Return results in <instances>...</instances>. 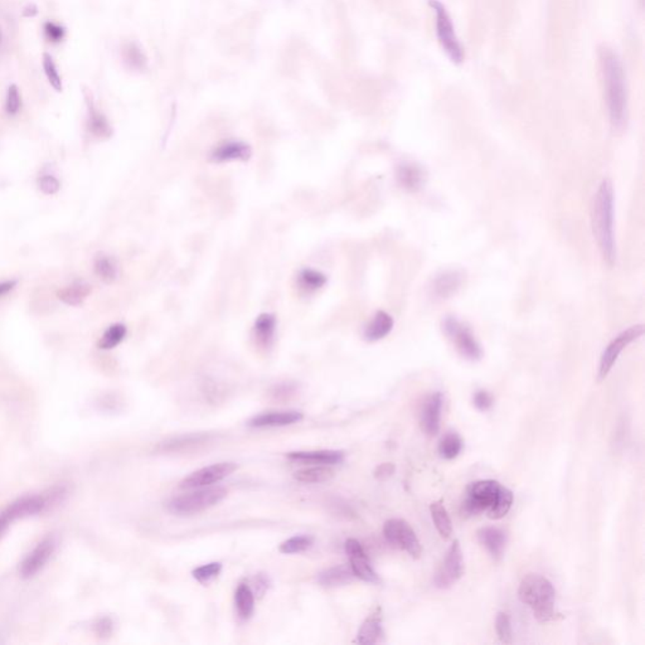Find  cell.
I'll use <instances>...</instances> for the list:
<instances>
[{"mask_svg":"<svg viewBox=\"0 0 645 645\" xmlns=\"http://www.w3.org/2000/svg\"><path fill=\"white\" fill-rule=\"evenodd\" d=\"M610 122L615 130H623L627 119V79L619 56L603 47L599 52Z\"/></svg>","mask_w":645,"mask_h":645,"instance_id":"1","label":"cell"},{"mask_svg":"<svg viewBox=\"0 0 645 645\" xmlns=\"http://www.w3.org/2000/svg\"><path fill=\"white\" fill-rule=\"evenodd\" d=\"M513 500L511 489L502 486L500 481H478L471 483L467 489L462 512L467 517L487 513L488 517L497 521L511 511Z\"/></svg>","mask_w":645,"mask_h":645,"instance_id":"2","label":"cell"},{"mask_svg":"<svg viewBox=\"0 0 645 645\" xmlns=\"http://www.w3.org/2000/svg\"><path fill=\"white\" fill-rule=\"evenodd\" d=\"M592 231L604 260L614 265L616 259L614 235V188L609 179H605L597 189L592 206Z\"/></svg>","mask_w":645,"mask_h":645,"instance_id":"3","label":"cell"},{"mask_svg":"<svg viewBox=\"0 0 645 645\" xmlns=\"http://www.w3.org/2000/svg\"><path fill=\"white\" fill-rule=\"evenodd\" d=\"M518 597L522 603L530 606L537 620L547 623L557 618L554 610L556 591L552 582L545 576L537 573L527 575L521 581Z\"/></svg>","mask_w":645,"mask_h":645,"instance_id":"4","label":"cell"},{"mask_svg":"<svg viewBox=\"0 0 645 645\" xmlns=\"http://www.w3.org/2000/svg\"><path fill=\"white\" fill-rule=\"evenodd\" d=\"M223 487L202 488L195 492L174 497L167 503V509L176 516H193L212 508L227 497Z\"/></svg>","mask_w":645,"mask_h":645,"instance_id":"5","label":"cell"},{"mask_svg":"<svg viewBox=\"0 0 645 645\" xmlns=\"http://www.w3.org/2000/svg\"><path fill=\"white\" fill-rule=\"evenodd\" d=\"M430 4L435 12V25L438 42L451 61L454 63H462L464 61V49L457 39L449 13L438 0H431Z\"/></svg>","mask_w":645,"mask_h":645,"instance_id":"6","label":"cell"},{"mask_svg":"<svg viewBox=\"0 0 645 645\" xmlns=\"http://www.w3.org/2000/svg\"><path fill=\"white\" fill-rule=\"evenodd\" d=\"M384 536L391 546L406 551L412 559H420L422 554L420 541L406 521L400 518L389 519L384 526Z\"/></svg>","mask_w":645,"mask_h":645,"instance_id":"7","label":"cell"},{"mask_svg":"<svg viewBox=\"0 0 645 645\" xmlns=\"http://www.w3.org/2000/svg\"><path fill=\"white\" fill-rule=\"evenodd\" d=\"M443 328L446 335L454 341L459 353L469 360H479L483 357V351L478 341L475 339L471 330L459 322L457 318L448 317L443 322Z\"/></svg>","mask_w":645,"mask_h":645,"instance_id":"8","label":"cell"},{"mask_svg":"<svg viewBox=\"0 0 645 645\" xmlns=\"http://www.w3.org/2000/svg\"><path fill=\"white\" fill-rule=\"evenodd\" d=\"M464 575L463 551L459 541H454L448 554L445 556L444 562L434 576V585L438 589H450L452 585Z\"/></svg>","mask_w":645,"mask_h":645,"instance_id":"9","label":"cell"},{"mask_svg":"<svg viewBox=\"0 0 645 645\" xmlns=\"http://www.w3.org/2000/svg\"><path fill=\"white\" fill-rule=\"evenodd\" d=\"M237 470V464L219 463L212 464L206 468L195 470L192 474L185 476L181 483V489H198V488L214 486L219 481H223L227 476Z\"/></svg>","mask_w":645,"mask_h":645,"instance_id":"10","label":"cell"},{"mask_svg":"<svg viewBox=\"0 0 645 645\" xmlns=\"http://www.w3.org/2000/svg\"><path fill=\"white\" fill-rule=\"evenodd\" d=\"M644 333V327L643 325H634L632 328L627 329L620 334L615 338L614 341L610 343L606 349L604 351L601 359H600V365H599V381H603L604 378L609 374L611 368L614 367L615 362L619 358L621 352L624 348L627 347L632 341H637L639 337Z\"/></svg>","mask_w":645,"mask_h":645,"instance_id":"11","label":"cell"},{"mask_svg":"<svg viewBox=\"0 0 645 645\" xmlns=\"http://www.w3.org/2000/svg\"><path fill=\"white\" fill-rule=\"evenodd\" d=\"M346 552L349 557V566L353 571L356 578L363 580L365 582L377 584L379 582L377 573L372 567L371 561L365 554V548L354 538H349L346 545Z\"/></svg>","mask_w":645,"mask_h":645,"instance_id":"12","label":"cell"},{"mask_svg":"<svg viewBox=\"0 0 645 645\" xmlns=\"http://www.w3.org/2000/svg\"><path fill=\"white\" fill-rule=\"evenodd\" d=\"M443 403H444V396L440 392H435L429 396L420 412V425L422 431L426 434L427 436H435L438 435L440 430V421H441V411H443Z\"/></svg>","mask_w":645,"mask_h":645,"instance_id":"13","label":"cell"},{"mask_svg":"<svg viewBox=\"0 0 645 645\" xmlns=\"http://www.w3.org/2000/svg\"><path fill=\"white\" fill-rule=\"evenodd\" d=\"M55 540L51 537L37 545V547L25 557L20 565L22 578H33L37 573H39L51 559L55 551Z\"/></svg>","mask_w":645,"mask_h":645,"instance_id":"14","label":"cell"},{"mask_svg":"<svg viewBox=\"0 0 645 645\" xmlns=\"http://www.w3.org/2000/svg\"><path fill=\"white\" fill-rule=\"evenodd\" d=\"M301 420H303V412L297 411V410L271 411V412L256 415L247 422V425L250 427H255V429L282 427L297 424Z\"/></svg>","mask_w":645,"mask_h":645,"instance_id":"15","label":"cell"},{"mask_svg":"<svg viewBox=\"0 0 645 645\" xmlns=\"http://www.w3.org/2000/svg\"><path fill=\"white\" fill-rule=\"evenodd\" d=\"M478 541L494 560L500 561L504 554L507 535L497 527H484L478 530Z\"/></svg>","mask_w":645,"mask_h":645,"instance_id":"16","label":"cell"},{"mask_svg":"<svg viewBox=\"0 0 645 645\" xmlns=\"http://www.w3.org/2000/svg\"><path fill=\"white\" fill-rule=\"evenodd\" d=\"M289 460L315 465H335L341 464L344 452L338 450L292 451L287 455Z\"/></svg>","mask_w":645,"mask_h":645,"instance_id":"17","label":"cell"},{"mask_svg":"<svg viewBox=\"0 0 645 645\" xmlns=\"http://www.w3.org/2000/svg\"><path fill=\"white\" fill-rule=\"evenodd\" d=\"M463 278V274L457 270H448L438 275L432 281V297L436 299L450 298L462 287Z\"/></svg>","mask_w":645,"mask_h":645,"instance_id":"18","label":"cell"},{"mask_svg":"<svg viewBox=\"0 0 645 645\" xmlns=\"http://www.w3.org/2000/svg\"><path fill=\"white\" fill-rule=\"evenodd\" d=\"M354 573L349 565H339L324 570L318 575V582L324 587H338L351 584L353 581Z\"/></svg>","mask_w":645,"mask_h":645,"instance_id":"19","label":"cell"},{"mask_svg":"<svg viewBox=\"0 0 645 645\" xmlns=\"http://www.w3.org/2000/svg\"><path fill=\"white\" fill-rule=\"evenodd\" d=\"M384 638L382 619L379 613L370 615L362 624L357 635L359 644H377Z\"/></svg>","mask_w":645,"mask_h":645,"instance_id":"20","label":"cell"},{"mask_svg":"<svg viewBox=\"0 0 645 645\" xmlns=\"http://www.w3.org/2000/svg\"><path fill=\"white\" fill-rule=\"evenodd\" d=\"M250 157V146L244 143H226L212 152L211 159L214 163H226L232 160H247Z\"/></svg>","mask_w":645,"mask_h":645,"instance_id":"21","label":"cell"},{"mask_svg":"<svg viewBox=\"0 0 645 645\" xmlns=\"http://www.w3.org/2000/svg\"><path fill=\"white\" fill-rule=\"evenodd\" d=\"M397 179H398V183L401 184L402 188L410 190V192H416V190L422 188V185H424L425 173L419 165L406 163V164H402L398 168Z\"/></svg>","mask_w":645,"mask_h":645,"instance_id":"22","label":"cell"},{"mask_svg":"<svg viewBox=\"0 0 645 645\" xmlns=\"http://www.w3.org/2000/svg\"><path fill=\"white\" fill-rule=\"evenodd\" d=\"M393 328V319L386 311H378L365 330V338L368 341H377L390 334Z\"/></svg>","mask_w":645,"mask_h":645,"instance_id":"23","label":"cell"},{"mask_svg":"<svg viewBox=\"0 0 645 645\" xmlns=\"http://www.w3.org/2000/svg\"><path fill=\"white\" fill-rule=\"evenodd\" d=\"M91 285L89 282L77 280L72 282L71 285L61 289L57 292V297L65 304L70 305V306H79L91 294Z\"/></svg>","mask_w":645,"mask_h":645,"instance_id":"24","label":"cell"},{"mask_svg":"<svg viewBox=\"0 0 645 645\" xmlns=\"http://www.w3.org/2000/svg\"><path fill=\"white\" fill-rule=\"evenodd\" d=\"M235 605L237 610L238 618L241 620H249L255 611V595L251 590L249 584L238 585L235 594Z\"/></svg>","mask_w":645,"mask_h":645,"instance_id":"25","label":"cell"},{"mask_svg":"<svg viewBox=\"0 0 645 645\" xmlns=\"http://www.w3.org/2000/svg\"><path fill=\"white\" fill-rule=\"evenodd\" d=\"M276 332V318L273 314H261L256 319L254 325L256 341L263 347H268L274 341Z\"/></svg>","mask_w":645,"mask_h":645,"instance_id":"26","label":"cell"},{"mask_svg":"<svg viewBox=\"0 0 645 645\" xmlns=\"http://www.w3.org/2000/svg\"><path fill=\"white\" fill-rule=\"evenodd\" d=\"M430 513H431L432 522L435 524L438 535L441 538L448 540L450 538L452 533V523H451L450 516L446 511L445 505L441 500L432 502L430 504Z\"/></svg>","mask_w":645,"mask_h":645,"instance_id":"27","label":"cell"},{"mask_svg":"<svg viewBox=\"0 0 645 645\" xmlns=\"http://www.w3.org/2000/svg\"><path fill=\"white\" fill-rule=\"evenodd\" d=\"M334 476V471L328 465H317L311 468L301 469L294 473V479L305 484H317L328 481Z\"/></svg>","mask_w":645,"mask_h":645,"instance_id":"28","label":"cell"},{"mask_svg":"<svg viewBox=\"0 0 645 645\" xmlns=\"http://www.w3.org/2000/svg\"><path fill=\"white\" fill-rule=\"evenodd\" d=\"M463 446V438L459 436V434L454 431L446 432L438 443V454L446 460H452L462 452Z\"/></svg>","mask_w":645,"mask_h":645,"instance_id":"29","label":"cell"},{"mask_svg":"<svg viewBox=\"0 0 645 645\" xmlns=\"http://www.w3.org/2000/svg\"><path fill=\"white\" fill-rule=\"evenodd\" d=\"M95 273L104 282L111 284L119 276V268H117V263H116L112 257L100 255L95 260Z\"/></svg>","mask_w":645,"mask_h":645,"instance_id":"30","label":"cell"},{"mask_svg":"<svg viewBox=\"0 0 645 645\" xmlns=\"http://www.w3.org/2000/svg\"><path fill=\"white\" fill-rule=\"evenodd\" d=\"M327 284V276L313 268H304L299 275V285L306 292H317Z\"/></svg>","mask_w":645,"mask_h":645,"instance_id":"31","label":"cell"},{"mask_svg":"<svg viewBox=\"0 0 645 645\" xmlns=\"http://www.w3.org/2000/svg\"><path fill=\"white\" fill-rule=\"evenodd\" d=\"M126 333H128V330H126V327L124 324L111 325L105 332L104 335L101 337L100 341H98V348L109 351V349L117 347L125 339Z\"/></svg>","mask_w":645,"mask_h":645,"instance_id":"32","label":"cell"},{"mask_svg":"<svg viewBox=\"0 0 645 645\" xmlns=\"http://www.w3.org/2000/svg\"><path fill=\"white\" fill-rule=\"evenodd\" d=\"M314 545V538L308 535H300L289 538L282 542L279 547V551L284 554H301L308 551Z\"/></svg>","mask_w":645,"mask_h":645,"instance_id":"33","label":"cell"},{"mask_svg":"<svg viewBox=\"0 0 645 645\" xmlns=\"http://www.w3.org/2000/svg\"><path fill=\"white\" fill-rule=\"evenodd\" d=\"M208 438H209V436H208V435H203V434L184 435V436L173 438L171 441L165 443L163 446H164L165 451H181L187 449L189 446L204 444L206 441H208Z\"/></svg>","mask_w":645,"mask_h":645,"instance_id":"34","label":"cell"},{"mask_svg":"<svg viewBox=\"0 0 645 645\" xmlns=\"http://www.w3.org/2000/svg\"><path fill=\"white\" fill-rule=\"evenodd\" d=\"M42 65L44 74L48 79L49 85L52 86L56 91L61 92L62 89H63L62 77L60 72H58V68L56 66L52 56L48 55V53H43Z\"/></svg>","mask_w":645,"mask_h":645,"instance_id":"35","label":"cell"},{"mask_svg":"<svg viewBox=\"0 0 645 645\" xmlns=\"http://www.w3.org/2000/svg\"><path fill=\"white\" fill-rule=\"evenodd\" d=\"M222 571V563L221 562H211L207 565L197 567L192 571V576L203 585H207L214 581V578H219V573Z\"/></svg>","mask_w":645,"mask_h":645,"instance_id":"36","label":"cell"},{"mask_svg":"<svg viewBox=\"0 0 645 645\" xmlns=\"http://www.w3.org/2000/svg\"><path fill=\"white\" fill-rule=\"evenodd\" d=\"M495 630L498 634V638L503 644H511L513 640V633H512L511 619L507 613H500L497 615Z\"/></svg>","mask_w":645,"mask_h":645,"instance_id":"37","label":"cell"},{"mask_svg":"<svg viewBox=\"0 0 645 645\" xmlns=\"http://www.w3.org/2000/svg\"><path fill=\"white\" fill-rule=\"evenodd\" d=\"M90 130L93 135L96 136H107L110 134L109 124L106 122L104 116L101 115L98 111L92 109L90 112Z\"/></svg>","mask_w":645,"mask_h":645,"instance_id":"38","label":"cell"},{"mask_svg":"<svg viewBox=\"0 0 645 645\" xmlns=\"http://www.w3.org/2000/svg\"><path fill=\"white\" fill-rule=\"evenodd\" d=\"M22 107V98L19 89L15 85L9 86L6 92V110L9 115H17Z\"/></svg>","mask_w":645,"mask_h":645,"instance_id":"39","label":"cell"},{"mask_svg":"<svg viewBox=\"0 0 645 645\" xmlns=\"http://www.w3.org/2000/svg\"><path fill=\"white\" fill-rule=\"evenodd\" d=\"M473 402H474L475 408H478L479 411L486 412L488 410L493 408L494 398L493 396L490 395L488 391L481 390L475 392Z\"/></svg>","mask_w":645,"mask_h":645,"instance_id":"40","label":"cell"},{"mask_svg":"<svg viewBox=\"0 0 645 645\" xmlns=\"http://www.w3.org/2000/svg\"><path fill=\"white\" fill-rule=\"evenodd\" d=\"M38 187L42 190L44 195H56L60 188H61V183L57 179V178L53 177V176H43L39 181H38Z\"/></svg>","mask_w":645,"mask_h":645,"instance_id":"41","label":"cell"},{"mask_svg":"<svg viewBox=\"0 0 645 645\" xmlns=\"http://www.w3.org/2000/svg\"><path fill=\"white\" fill-rule=\"evenodd\" d=\"M44 33H46V36H47L51 42L58 43L61 42L62 39L65 38L66 31H65V28L62 25L53 23V22H47L44 25Z\"/></svg>","mask_w":645,"mask_h":645,"instance_id":"42","label":"cell"},{"mask_svg":"<svg viewBox=\"0 0 645 645\" xmlns=\"http://www.w3.org/2000/svg\"><path fill=\"white\" fill-rule=\"evenodd\" d=\"M396 467L392 463H384L378 465L374 470V478L378 481H387L392 475L395 474Z\"/></svg>","mask_w":645,"mask_h":645,"instance_id":"43","label":"cell"},{"mask_svg":"<svg viewBox=\"0 0 645 645\" xmlns=\"http://www.w3.org/2000/svg\"><path fill=\"white\" fill-rule=\"evenodd\" d=\"M252 582H254L255 586H251V585H249V586H250L251 590L254 592V595L256 597V594H257V597H261L262 595L265 594V591L268 589V578H266L265 575H257V576L252 580Z\"/></svg>","mask_w":645,"mask_h":645,"instance_id":"44","label":"cell"},{"mask_svg":"<svg viewBox=\"0 0 645 645\" xmlns=\"http://www.w3.org/2000/svg\"><path fill=\"white\" fill-rule=\"evenodd\" d=\"M95 632L98 633V637L107 638L112 633V621L110 620L109 618L100 619L95 624Z\"/></svg>","mask_w":645,"mask_h":645,"instance_id":"45","label":"cell"},{"mask_svg":"<svg viewBox=\"0 0 645 645\" xmlns=\"http://www.w3.org/2000/svg\"><path fill=\"white\" fill-rule=\"evenodd\" d=\"M294 387H292L290 384H282V386H279L276 387L274 393L273 395L278 398V400H289L290 396L294 395Z\"/></svg>","mask_w":645,"mask_h":645,"instance_id":"46","label":"cell"},{"mask_svg":"<svg viewBox=\"0 0 645 645\" xmlns=\"http://www.w3.org/2000/svg\"><path fill=\"white\" fill-rule=\"evenodd\" d=\"M11 523H13V522L11 521V518L6 516V512H0V537L6 533V530L9 528Z\"/></svg>","mask_w":645,"mask_h":645,"instance_id":"47","label":"cell"},{"mask_svg":"<svg viewBox=\"0 0 645 645\" xmlns=\"http://www.w3.org/2000/svg\"><path fill=\"white\" fill-rule=\"evenodd\" d=\"M17 285V281L11 280V281H3L0 282V297L3 295H6L8 292H12L13 289Z\"/></svg>","mask_w":645,"mask_h":645,"instance_id":"48","label":"cell"},{"mask_svg":"<svg viewBox=\"0 0 645 645\" xmlns=\"http://www.w3.org/2000/svg\"><path fill=\"white\" fill-rule=\"evenodd\" d=\"M1 42H3V33L0 31V44H1Z\"/></svg>","mask_w":645,"mask_h":645,"instance_id":"49","label":"cell"}]
</instances>
